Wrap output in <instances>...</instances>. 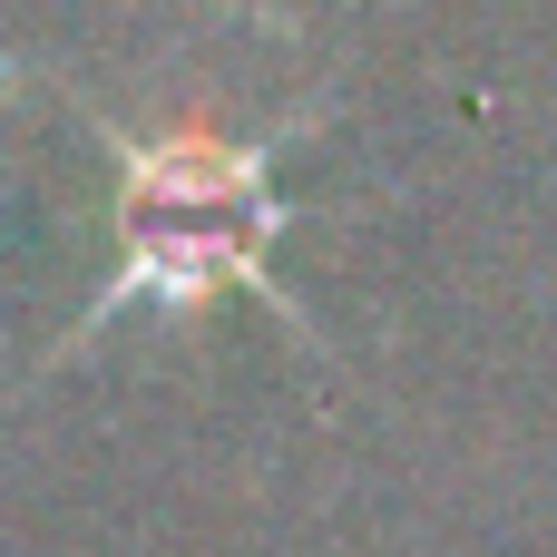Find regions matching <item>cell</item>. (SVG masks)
Wrapping results in <instances>:
<instances>
[{
  "label": "cell",
  "mask_w": 557,
  "mask_h": 557,
  "mask_svg": "<svg viewBox=\"0 0 557 557\" xmlns=\"http://www.w3.org/2000/svg\"><path fill=\"white\" fill-rule=\"evenodd\" d=\"M69 98V88H59ZM88 127H98V147H108V245H117V264H108V284L78 304V323H69V343L49 352V362H69V352H88L117 313H137V304H157V313H176V323H196L206 304H225V294H255L294 343H313V323H304V304L274 284V264H264V245L294 225V196H274V147L294 137V127H313V108H294V117H274V127H255V137H235V127H206V117H157V127H127V117H108V108H88V98H69Z\"/></svg>",
  "instance_id": "cell-1"
}]
</instances>
